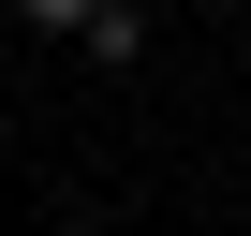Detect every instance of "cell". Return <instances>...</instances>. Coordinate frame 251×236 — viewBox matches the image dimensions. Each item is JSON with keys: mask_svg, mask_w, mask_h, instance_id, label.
<instances>
[{"mask_svg": "<svg viewBox=\"0 0 251 236\" xmlns=\"http://www.w3.org/2000/svg\"><path fill=\"white\" fill-rule=\"evenodd\" d=\"M74 45H89L103 74H133V59H148V15H133V0H89V15H74Z\"/></svg>", "mask_w": 251, "mask_h": 236, "instance_id": "obj_1", "label": "cell"}, {"mask_svg": "<svg viewBox=\"0 0 251 236\" xmlns=\"http://www.w3.org/2000/svg\"><path fill=\"white\" fill-rule=\"evenodd\" d=\"M74 15L89 0H15V30H45V45H74Z\"/></svg>", "mask_w": 251, "mask_h": 236, "instance_id": "obj_2", "label": "cell"}, {"mask_svg": "<svg viewBox=\"0 0 251 236\" xmlns=\"http://www.w3.org/2000/svg\"><path fill=\"white\" fill-rule=\"evenodd\" d=\"M59 236H103V221H59Z\"/></svg>", "mask_w": 251, "mask_h": 236, "instance_id": "obj_3", "label": "cell"}]
</instances>
